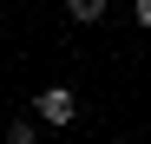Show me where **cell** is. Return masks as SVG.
<instances>
[{"label": "cell", "instance_id": "1", "mask_svg": "<svg viewBox=\"0 0 151 144\" xmlns=\"http://www.w3.org/2000/svg\"><path fill=\"white\" fill-rule=\"evenodd\" d=\"M33 118L53 125V131H66L72 118H79V92H72V85H46L40 98H33Z\"/></svg>", "mask_w": 151, "mask_h": 144}, {"label": "cell", "instance_id": "2", "mask_svg": "<svg viewBox=\"0 0 151 144\" xmlns=\"http://www.w3.org/2000/svg\"><path fill=\"white\" fill-rule=\"evenodd\" d=\"M66 20L72 26H92V20H105V0H66Z\"/></svg>", "mask_w": 151, "mask_h": 144}, {"label": "cell", "instance_id": "3", "mask_svg": "<svg viewBox=\"0 0 151 144\" xmlns=\"http://www.w3.org/2000/svg\"><path fill=\"white\" fill-rule=\"evenodd\" d=\"M40 138V118H7V144H33Z\"/></svg>", "mask_w": 151, "mask_h": 144}, {"label": "cell", "instance_id": "4", "mask_svg": "<svg viewBox=\"0 0 151 144\" xmlns=\"http://www.w3.org/2000/svg\"><path fill=\"white\" fill-rule=\"evenodd\" d=\"M132 13H138V26H151V0H132Z\"/></svg>", "mask_w": 151, "mask_h": 144}]
</instances>
